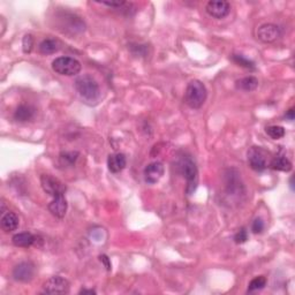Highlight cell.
Returning <instances> with one entry per match:
<instances>
[{
	"label": "cell",
	"instance_id": "cell-1",
	"mask_svg": "<svg viewBox=\"0 0 295 295\" xmlns=\"http://www.w3.org/2000/svg\"><path fill=\"white\" fill-rule=\"evenodd\" d=\"M178 168L180 173L186 179V192L188 195H192L199 185V169H197L196 163L190 156L183 155L179 159Z\"/></svg>",
	"mask_w": 295,
	"mask_h": 295
},
{
	"label": "cell",
	"instance_id": "cell-2",
	"mask_svg": "<svg viewBox=\"0 0 295 295\" xmlns=\"http://www.w3.org/2000/svg\"><path fill=\"white\" fill-rule=\"evenodd\" d=\"M75 88L78 90L79 95L82 97L85 102H98L100 97V89L98 82L91 75L84 74L79 76L75 80Z\"/></svg>",
	"mask_w": 295,
	"mask_h": 295
},
{
	"label": "cell",
	"instance_id": "cell-3",
	"mask_svg": "<svg viewBox=\"0 0 295 295\" xmlns=\"http://www.w3.org/2000/svg\"><path fill=\"white\" fill-rule=\"evenodd\" d=\"M207 97V88L200 80H193L188 83L185 92V102L190 109H201L206 103Z\"/></svg>",
	"mask_w": 295,
	"mask_h": 295
},
{
	"label": "cell",
	"instance_id": "cell-4",
	"mask_svg": "<svg viewBox=\"0 0 295 295\" xmlns=\"http://www.w3.org/2000/svg\"><path fill=\"white\" fill-rule=\"evenodd\" d=\"M81 62L72 57H59L52 61V69L59 75H78L81 72Z\"/></svg>",
	"mask_w": 295,
	"mask_h": 295
},
{
	"label": "cell",
	"instance_id": "cell-5",
	"mask_svg": "<svg viewBox=\"0 0 295 295\" xmlns=\"http://www.w3.org/2000/svg\"><path fill=\"white\" fill-rule=\"evenodd\" d=\"M41 185L44 192L52 197L65 195L66 193V186L64 183L51 174H42Z\"/></svg>",
	"mask_w": 295,
	"mask_h": 295
},
{
	"label": "cell",
	"instance_id": "cell-6",
	"mask_svg": "<svg viewBox=\"0 0 295 295\" xmlns=\"http://www.w3.org/2000/svg\"><path fill=\"white\" fill-rule=\"evenodd\" d=\"M256 37L263 43H273L282 37V29L273 23H264L257 28Z\"/></svg>",
	"mask_w": 295,
	"mask_h": 295
},
{
	"label": "cell",
	"instance_id": "cell-7",
	"mask_svg": "<svg viewBox=\"0 0 295 295\" xmlns=\"http://www.w3.org/2000/svg\"><path fill=\"white\" fill-rule=\"evenodd\" d=\"M69 282L60 276L51 277L43 285V291L46 294H67L69 292Z\"/></svg>",
	"mask_w": 295,
	"mask_h": 295
},
{
	"label": "cell",
	"instance_id": "cell-8",
	"mask_svg": "<svg viewBox=\"0 0 295 295\" xmlns=\"http://www.w3.org/2000/svg\"><path fill=\"white\" fill-rule=\"evenodd\" d=\"M249 166L256 172H263L268 168L266 154L262 148L253 147L248 151Z\"/></svg>",
	"mask_w": 295,
	"mask_h": 295
},
{
	"label": "cell",
	"instance_id": "cell-9",
	"mask_svg": "<svg viewBox=\"0 0 295 295\" xmlns=\"http://www.w3.org/2000/svg\"><path fill=\"white\" fill-rule=\"evenodd\" d=\"M206 10L211 17L221 20L230 14L231 5L230 2L225 1V0H211L207 3Z\"/></svg>",
	"mask_w": 295,
	"mask_h": 295
},
{
	"label": "cell",
	"instance_id": "cell-10",
	"mask_svg": "<svg viewBox=\"0 0 295 295\" xmlns=\"http://www.w3.org/2000/svg\"><path fill=\"white\" fill-rule=\"evenodd\" d=\"M35 276V265L31 262L19 263L13 269V278L16 282L28 283L34 278Z\"/></svg>",
	"mask_w": 295,
	"mask_h": 295
},
{
	"label": "cell",
	"instance_id": "cell-11",
	"mask_svg": "<svg viewBox=\"0 0 295 295\" xmlns=\"http://www.w3.org/2000/svg\"><path fill=\"white\" fill-rule=\"evenodd\" d=\"M164 165L161 162H154L151 164L145 166L143 175L145 182L149 185H155L159 180L162 179V176L164 175Z\"/></svg>",
	"mask_w": 295,
	"mask_h": 295
},
{
	"label": "cell",
	"instance_id": "cell-12",
	"mask_svg": "<svg viewBox=\"0 0 295 295\" xmlns=\"http://www.w3.org/2000/svg\"><path fill=\"white\" fill-rule=\"evenodd\" d=\"M67 201L65 199V195H60V196H55L53 197V200H52V202L48 204V211L53 214L54 217L59 218V219H61V218L65 217L66 212H67Z\"/></svg>",
	"mask_w": 295,
	"mask_h": 295
},
{
	"label": "cell",
	"instance_id": "cell-13",
	"mask_svg": "<svg viewBox=\"0 0 295 295\" xmlns=\"http://www.w3.org/2000/svg\"><path fill=\"white\" fill-rule=\"evenodd\" d=\"M19 217L12 211H7L6 213H3L1 216V220H0V225H1L2 231L5 233H10V232L16 231L17 227H19Z\"/></svg>",
	"mask_w": 295,
	"mask_h": 295
},
{
	"label": "cell",
	"instance_id": "cell-14",
	"mask_svg": "<svg viewBox=\"0 0 295 295\" xmlns=\"http://www.w3.org/2000/svg\"><path fill=\"white\" fill-rule=\"evenodd\" d=\"M127 159L124 154H113L110 155L107 158V166H109L110 172L119 173L126 168Z\"/></svg>",
	"mask_w": 295,
	"mask_h": 295
},
{
	"label": "cell",
	"instance_id": "cell-15",
	"mask_svg": "<svg viewBox=\"0 0 295 295\" xmlns=\"http://www.w3.org/2000/svg\"><path fill=\"white\" fill-rule=\"evenodd\" d=\"M37 240V237H35L30 232H22V233H17L12 238V242L15 247L20 248H28L33 246Z\"/></svg>",
	"mask_w": 295,
	"mask_h": 295
},
{
	"label": "cell",
	"instance_id": "cell-16",
	"mask_svg": "<svg viewBox=\"0 0 295 295\" xmlns=\"http://www.w3.org/2000/svg\"><path fill=\"white\" fill-rule=\"evenodd\" d=\"M35 117V109L33 106L27 105V104H22L20 105L14 112V119L19 123H27L34 119Z\"/></svg>",
	"mask_w": 295,
	"mask_h": 295
},
{
	"label": "cell",
	"instance_id": "cell-17",
	"mask_svg": "<svg viewBox=\"0 0 295 295\" xmlns=\"http://www.w3.org/2000/svg\"><path fill=\"white\" fill-rule=\"evenodd\" d=\"M59 48H60V44H59L57 40H53V38H45L38 45V51H40V53L44 55L53 54L59 51Z\"/></svg>",
	"mask_w": 295,
	"mask_h": 295
},
{
	"label": "cell",
	"instance_id": "cell-18",
	"mask_svg": "<svg viewBox=\"0 0 295 295\" xmlns=\"http://www.w3.org/2000/svg\"><path fill=\"white\" fill-rule=\"evenodd\" d=\"M235 86L239 90H244V91H254L258 86V80L255 76H246V78L238 80L235 82Z\"/></svg>",
	"mask_w": 295,
	"mask_h": 295
},
{
	"label": "cell",
	"instance_id": "cell-19",
	"mask_svg": "<svg viewBox=\"0 0 295 295\" xmlns=\"http://www.w3.org/2000/svg\"><path fill=\"white\" fill-rule=\"evenodd\" d=\"M270 168L275 171H282V172H290L292 169V163L284 156H277L271 161Z\"/></svg>",
	"mask_w": 295,
	"mask_h": 295
},
{
	"label": "cell",
	"instance_id": "cell-20",
	"mask_svg": "<svg viewBox=\"0 0 295 295\" xmlns=\"http://www.w3.org/2000/svg\"><path fill=\"white\" fill-rule=\"evenodd\" d=\"M80 154L78 151H62L59 155V162L64 168H69L73 166L79 159Z\"/></svg>",
	"mask_w": 295,
	"mask_h": 295
},
{
	"label": "cell",
	"instance_id": "cell-21",
	"mask_svg": "<svg viewBox=\"0 0 295 295\" xmlns=\"http://www.w3.org/2000/svg\"><path fill=\"white\" fill-rule=\"evenodd\" d=\"M232 61L235 62V64L239 65V66H241V67H245L247 69H255L254 61L249 60V59H247L241 54H233V55H232Z\"/></svg>",
	"mask_w": 295,
	"mask_h": 295
},
{
	"label": "cell",
	"instance_id": "cell-22",
	"mask_svg": "<svg viewBox=\"0 0 295 295\" xmlns=\"http://www.w3.org/2000/svg\"><path fill=\"white\" fill-rule=\"evenodd\" d=\"M266 134L269 135L270 137L273 138V140H279V138H282L285 136V128L282 127V126H269L266 127Z\"/></svg>",
	"mask_w": 295,
	"mask_h": 295
},
{
	"label": "cell",
	"instance_id": "cell-23",
	"mask_svg": "<svg viewBox=\"0 0 295 295\" xmlns=\"http://www.w3.org/2000/svg\"><path fill=\"white\" fill-rule=\"evenodd\" d=\"M266 285V278L263 276L256 277L249 283L248 286V292H255V291H261L265 287Z\"/></svg>",
	"mask_w": 295,
	"mask_h": 295
},
{
	"label": "cell",
	"instance_id": "cell-24",
	"mask_svg": "<svg viewBox=\"0 0 295 295\" xmlns=\"http://www.w3.org/2000/svg\"><path fill=\"white\" fill-rule=\"evenodd\" d=\"M33 46H34V37L33 35L28 34L23 37L22 40V50L24 53L28 54L33 51Z\"/></svg>",
	"mask_w": 295,
	"mask_h": 295
},
{
	"label": "cell",
	"instance_id": "cell-25",
	"mask_svg": "<svg viewBox=\"0 0 295 295\" xmlns=\"http://www.w3.org/2000/svg\"><path fill=\"white\" fill-rule=\"evenodd\" d=\"M265 228V224L263 221L262 218H256V219L253 221L252 225V231L254 234H261Z\"/></svg>",
	"mask_w": 295,
	"mask_h": 295
},
{
	"label": "cell",
	"instance_id": "cell-26",
	"mask_svg": "<svg viewBox=\"0 0 295 295\" xmlns=\"http://www.w3.org/2000/svg\"><path fill=\"white\" fill-rule=\"evenodd\" d=\"M247 240H248V232L246 231V228H241V230L238 231L237 234L234 235V241L235 244L238 245L245 244Z\"/></svg>",
	"mask_w": 295,
	"mask_h": 295
},
{
	"label": "cell",
	"instance_id": "cell-27",
	"mask_svg": "<svg viewBox=\"0 0 295 295\" xmlns=\"http://www.w3.org/2000/svg\"><path fill=\"white\" fill-rule=\"evenodd\" d=\"M102 5L104 6H107V7H112V8H121L124 5H126V2L125 1H103L100 2Z\"/></svg>",
	"mask_w": 295,
	"mask_h": 295
},
{
	"label": "cell",
	"instance_id": "cell-28",
	"mask_svg": "<svg viewBox=\"0 0 295 295\" xmlns=\"http://www.w3.org/2000/svg\"><path fill=\"white\" fill-rule=\"evenodd\" d=\"M99 259H100V262H102L103 264L105 265V268H106L107 271H111V269H112V265H111V262H110L109 257H107L106 255H100L99 256Z\"/></svg>",
	"mask_w": 295,
	"mask_h": 295
},
{
	"label": "cell",
	"instance_id": "cell-29",
	"mask_svg": "<svg viewBox=\"0 0 295 295\" xmlns=\"http://www.w3.org/2000/svg\"><path fill=\"white\" fill-rule=\"evenodd\" d=\"M286 119H289V120H294V118H295V111H294V109L292 107V109H290L289 111H287V113H286Z\"/></svg>",
	"mask_w": 295,
	"mask_h": 295
},
{
	"label": "cell",
	"instance_id": "cell-30",
	"mask_svg": "<svg viewBox=\"0 0 295 295\" xmlns=\"http://www.w3.org/2000/svg\"><path fill=\"white\" fill-rule=\"evenodd\" d=\"M80 294H96V291L95 290H85L83 289L80 291Z\"/></svg>",
	"mask_w": 295,
	"mask_h": 295
}]
</instances>
